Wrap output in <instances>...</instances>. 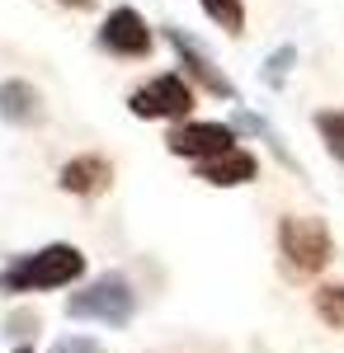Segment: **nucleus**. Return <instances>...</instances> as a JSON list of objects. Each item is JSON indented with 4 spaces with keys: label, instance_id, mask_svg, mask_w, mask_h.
I'll return each instance as SVG.
<instances>
[{
    "label": "nucleus",
    "instance_id": "f257e3e1",
    "mask_svg": "<svg viewBox=\"0 0 344 353\" xmlns=\"http://www.w3.org/2000/svg\"><path fill=\"white\" fill-rule=\"evenodd\" d=\"M85 278V254L66 241H52L43 250H28L19 259H10L0 269V292L10 297H24V292H57V288H71Z\"/></svg>",
    "mask_w": 344,
    "mask_h": 353
},
{
    "label": "nucleus",
    "instance_id": "f03ea898",
    "mask_svg": "<svg viewBox=\"0 0 344 353\" xmlns=\"http://www.w3.org/2000/svg\"><path fill=\"white\" fill-rule=\"evenodd\" d=\"M278 254L292 278H316L335 259V236L321 217H283L278 221Z\"/></svg>",
    "mask_w": 344,
    "mask_h": 353
},
{
    "label": "nucleus",
    "instance_id": "7ed1b4c3",
    "mask_svg": "<svg viewBox=\"0 0 344 353\" xmlns=\"http://www.w3.org/2000/svg\"><path fill=\"white\" fill-rule=\"evenodd\" d=\"M66 316L71 321H95V325L123 330L137 316V292L123 273H104V278L85 283L80 292L66 297Z\"/></svg>",
    "mask_w": 344,
    "mask_h": 353
},
{
    "label": "nucleus",
    "instance_id": "20e7f679",
    "mask_svg": "<svg viewBox=\"0 0 344 353\" xmlns=\"http://www.w3.org/2000/svg\"><path fill=\"white\" fill-rule=\"evenodd\" d=\"M128 109L133 118H180L189 123V109H193V85L189 76H156V81L137 85L133 94H128Z\"/></svg>",
    "mask_w": 344,
    "mask_h": 353
},
{
    "label": "nucleus",
    "instance_id": "39448f33",
    "mask_svg": "<svg viewBox=\"0 0 344 353\" xmlns=\"http://www.w3.org/2000/svg\"><path fill=\"white\" fill-rule=\"evenodd\" d=\"M165 151L170 156H184L193 165L217 161V156L236 151V128L231 123H180L175 132L165 137Z\"/></svg>",
    "mask_w": 344,
    "mask_h": 353
},
{
    "label": "nucleus",
    "instance_id": "423d86ee",
    "mask_svg": "<svg viewBox=\"0 0 344 353\" xmlns=\"http://www.w3.org/2000/svg\"><path fill=\"white\" fill-rule=\"evenodd\" d=\"M165 38H170V48H175V57L184 61V76L189 81H198L208 94H217V99H231V104H240V94H236V85L227 81V71H217V61H212L193 38H189L184 28H165Z\"/></svg>",
    "mask_w": 344,
    "mask_h": 353
},
{
    "label": "nucleus",
    "instance_id": "0eeeda50",
    "mask_svg": "<svg viewBox=\"0 0 344 353\" xmlns=\"http://www.w3.org/2000/svg\"><path fill=\"white\" fill-rule=\"evenodd\" d=\"M151 28L146 19L137 14L133 5H118V10H108V19L99 24V48L113 57H146L151 52Z\"/></svg>",
    "mask_w": 344,
    "mask_h": 353
},
{
    "label": "nucleus",
    "instance_id": "6e6552de",
    "mask_svg": "<svg viewBox=\"0 0 344 353\" xmlns=\"http://www.w3.org/2000/svg\"><path fill=\"white\" fill-rule=\"evenodd\" d=\"M57 184L66 193H76V198H99V193L113 184V165H108L104 156H76V161L61 165Z\"/></svg>",
    "mask_w": 344,
    "mask_h": 353
},
{
    "label": "nucleus",
    "instance_id": "1a4fd4ad",
    "mask_svg": "<svg viewBox=\"0 0 344 353\" xmlns=\"http://www.w3.org/2000/svg\"><path fill=\"white\" fill-rule=\"evenodd\" d=\"M198 179L212 184V189H240V184H255V179H260V161L236 146V151H227V156H217V161L198 165Z\"/></svg>",
    "mask_w": 344,
    "mask_h": 353
},
{
    "label": "nucleus",
    "instance_id": "9d476101",
    "mask_svg": "<svg viewBox=\"0 0 344 353\" xmlns=\"http://www.w3.org/2000/svg\"><path fill=\"white\" fill-rule=\"evenodd\" d=\"M0 118L10 128H33L43 123V94L28 81H0Z\"/></svg>",
    "mask_w": 344,
    "mask_h": 353
},
{
    "label": "nucleus",
    "instance_id": "9b49d317",
    "mask_svg": "<svg viewBox=\"0 0 344 353\" xmlns=\"http://www.w3.org/2000/svg\"><path fill=\"white\" fill-rule=\"evenodd\" d=\"M312 306H316L321 325L344 330V283H321L316 292H312Z\"/></svg>",
    "mask_w": 344,
    "mask_h": 353
},
{
    "label": "nucleus",
    "instance_id": "f8f14e48",
    "mask_svg": "<svg viewBox=\"0 0 344 353\" xmlns=\"http://www.w3.org/2000/svg\"><path fill=\"white\" fill-rule=\"evenodd\" d=\"M292 66H297V48L292 43H283V48H274V52L265 57V66H260V81L269 85V90H283L292 76Z\"/></svg>",
    "mask_w": 344,
    "mask_h": 353
},
{
    "label": "nucleus",
    "instance_id": "ddd939ff",
    "mask_svg": "<svg viewBox=\"0 0 344 353\" xmlns=\"http://www.w3.org/2000/svg\"><path fill=\"white\" fill-rule=\"evenodd\" d=\"M198 5L208 10L212 24L227 28L231 38H240V33H245V5H240V0H198Z\"/></svg>",
    "mask_w": 344,
    "mask_h": 353
},
{
    "label": "nucleus",
    "instance_id": "4468645a",
    "mask_svg": "<svg viewBox=\"0 0 344 353\" xmlns=\"http://www.w3.org/2000/svg\"><path fill=\"white\" fill-rule=\"evenodd\" d=\"M231 128H245V132H260V137H265V141H269V146H274V156H278V161L288 165V170H297V161H292V151H288V146H283V137L274 132V128H269L265 118H255V113H250V109H236V123H231Z\"/></svg>",
    "mask_w": 344,
    "mask_h": 353
},
{
    "label": "nucleus",
    "instance_id": "2eb2a0df",
    "mask_svg": "<svg viewBox=\"0 0 344 353\" xmlns=\"http://www.w3.org/2000/svg\"><path fill=\"white\" fill-rule=\"evenodd\" d=\"M316 132H321V141H325V151L344 165V109H321Z\"/></svg>",
    "mask_w": 344,
    "mask_h": 353
},
{
    "label": "nucleus",
    "instance_id": "dca6fc26",
    "mask_svg": "<svg viewBox=\"0 0 344 353\" xmlns=\"http://www.w3.org/2000/svg\"><path fill=\"white\" fill-rule=\"evenodd\" d=\"M52 353H104L95 339H85V334H66V339H57Z\"/></svg>",
    "mask_w": 344,
    "mask_h": 353
},
{
    "label": "nucleus",
    "instance_id": "f3484780",
    "mask_svg": "<svg viewBox=\"0 0 344 353\" xmlns=\"http://www.w3.org/2000/svg\"><path fill=\"white\" fill-rule=\"evenodd\" d=\"M33 330H38V316H28V311H19V316L5 321V334H15V339H19V334H33Z\"/></svg>",
    "mask_w": 344,
    "mask_h": 353
},
{
    "label": "nucleus",
    "instance_id": "a211bd4d",
    "mask_svg": "<svg viewBox=\"0 0 344 353\" xmlns=\"http://www.w3.org/2000/svg\"><path fill=\"white\" fill-rule=\"evenodd\" d=\"M57 5H71V10H90V5H99V0H57Z\"/></svg>",
    "mask_w": 344,
    "mask_h": 353
},
{
    "label": "nucleus",
    "instance_id": "6ab92c4d",
    "mask_svg": "<svg viewBox=\"0 0 344 353\" xmlns=\"http://www.w3.org/2000/svg\"><path fill=\"white\" fill-rule=\"evenodd\" d=\"M15 353H33V349H15Z\"/></svg>",
    "mask_w": 344,
    "mask_h": 353
}]
</instances>
